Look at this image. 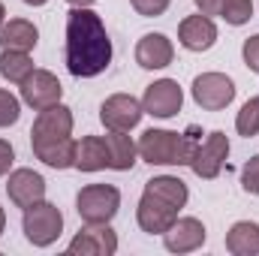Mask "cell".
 I'll return each instance as SVG.
<instances>
[{
    "label": "cell",
    "mask_w": 259,
    "mask_h": 256,
    "mask_svg": "<svg viewBox=\"0 0 259 256\" xmlns=\"http://www.w3.org/2000/svg\"><path fill=\"white\" fill-rule=\"evenodd\" d=\"M112 39L103 18L91 6H72L66 12V69L75 78H97L112 64Z\"/></svg>",
    "instance_id": "1"
},
{
    "label": "cell",
    "mask_w": 259,
    "mask_h": 256,
    "mask_svg": "<svg viewBox=\"0 0 259 256\" xmlns=\"http://www.w3.org/2000/svg\"><path fill=\"white\" fill-rule=\"evenodd\" d=\"M202 133L196 124L184 130V133H175V130H145L139 136V157L148 163V166H190L196 148H199V139Z\"/></svg>",
    "instance_id": "2"
},
{
    "label": "cell",
    "mask_w": 259,
    "mask_h": 256,
    "mask_svg": "<svg viewBox=\"0 0 259 256\" xmlns=\"http://www.w3.org/2000/svg\"><path fill=\"white\" fill-rule=\"evenodd\" d=\"M21 229H24V238L33 247H52L64 232V214H61L58 205L39 199V202H33L30 208L21 211Z\"/></svg>",
    "instance_id": "3"
},
{
    "label": "cell",
    "mask_w": 259,
    "mask_h": 256,
    "mask_svg": "<svg viewBox=\"0 0 259 256\" xmlns=\"http://www.w3.org/2000/svg\"><path fill=\"white\" fill-rule=\"evenodd\" d=\"M75 211L81 223H112L121 211V190L112 184H88L75 196Z\"/></svg>",
    "instance_id": "4"
},
{
    "label": "cell",
    "mask_w": 259,
    "mask_h": 256,
    "mask_svg": "<svg viewBox=\"0 0 259 256\" xmlns=\"http://www.w3.org/2000/svg\"><path fill=\"white\" fill-rule=\"evenodd\" d=\"M72 109L58 103V106H49L36 115L33 127H30V148L39 151V148H49V145H58L72 136Z\"/></svg>",
    "instance_id": "5"
},
{
    "label": "cell",
    "mask_w": 259,
    "mask_h": 256,
    "mask_svg": "<svg viewBox=\"0 0 259 256\" xmlns=\"http://www.w3.org/2000/svg\"><path fill=\"white\" fill-rule=\"evenodd\" d=\"M235 91L238 88H235V81L226 72H202L190 84L193 103L199 109H205V112H223L235 100Z\"/></svg>",
    "instance_id": "6"
},
{
    "label": "cell",
    "mask_w": 259,
    "mask_h": 256,
    "mask_svg": "<svg viewBox=\"0 0 259 256\" xmlns=\"http://www.w3.org/2000/svg\"><path fill=\"white\" fill-rule=\"evenodd\" d=\"M184 106V91L175 78H157L154 84L145 88V97H142V109L145 115L151 118H160V121H169L181 112Z\"/></svg>",
    "instance_id": "7"
},
{
    "label": "cell",
    "mask_w": 259,
    "mask_h": 256,
    "mask_svg": "<svg viewBox=\"0 0 259 256\" xmlns=\"http://www.w3.org/2000/svg\"><path fill=\"white\" fill-rule=\"evenodd\" d=\"M226 157H229V136H226L223 130H214V133H208V136L199 142L193 160H190V169H193V175H199V178L214 181V178L223 172Z\"/></svg>",
    "instance_id": "8"
},
{
    "label": "cell",
    "mask_w": 259,
    "mask_h": 256,
    "mask_svg": "<svg viewBox=\"0 0 259 256\" xmlns=\"http://www.w3.org/2000/svg\"><path fill=\"white\" fill-rule=\"evenodd\" d=\"M18 88H21V103L30 106L33 112H42L49 106H58L61 97H64V84L49 69H33Z\"/></svg>",
    "instance_id": "9"
},
{
    "label": "cell",
    "mask_w": 259,
    "mask_h": 256,
    "mask_svg": "<svg viewBox=\"0 0 259 256\" xmlns=\"http://www.w3.org/2000/svg\"><path fill=\"white\" fill-rule=\"evenodd\" d=\"M72 256H115L118 253V235L109 223H84L66 247Z\"/></svg>",
    "instance_id": "10"
},
{
    "label": "cell",
    "mask_w": 259,
    "mask_h": 256,
    "mask_svg": "<svg viewBox=\"0 0 259 256\" xmlns=\"http://www.w3.org/2000/svg\"><path fill=\"white\" fill-rule=\"evenodd\" d=\"M145 109H142V100H136L133 94H112L103 100L100 106V121L106 130H121V133H130V130L139 127Z\"/></svg>",
    "instance_id": "11"
},
{
    "label": "cell",
    "mask_w": 259,
    "mask_h": 256,
    "mask_svg": "<svg viewBox=\"0 0 259 256\" xmlns=\"http://www.w3.org/2000/svg\"><path fill=\"white\" fill-rule=\"evenodd\" d=\"M178 214H181L178 208H172L169 202H163V199H157L151 193H142V199L136 205V223L148 235H163L178 220Z\"/></svg>",
    "instance_id": "12"
},
{
    "label": "cell",
    "mask_w": 259,
    "mask_h": 256,
    "mask_svg": "<svg viewBox=\"0 0 259 256\" xmlns=\"http://www.w3.org/2000/svg\"><path fill=\"white\" fill-rule=\"evenodd\" d=\"M208 229L199 217H178L166 232H163V244L169 253H193L205 244Z\"/></svg>",
    "instance_id": "13"
},
{
    "label": "cell",
    "mask_w": 259,
    "mask_h": 256,
    "mask_svg": "<svg viewBox=\"0 0 259 256\" xmlns=\"http://www.w3.org/2000/svg\"><path fill=\"white\" fill-rule=\"evenodd\" d=\"M6 193L15 208H30L33 202L46 199V178L33 169H12L6 178Z\"/></svg>",
    "instance_id": "14"
},
{
    "label": "cell",
    "mask_w": 259,
    "mask_h": 256,
    "mask_svg": "<svg viewBox=\"0 0 259 256\" xmlns=\"http://www.w3.org/2000/svg\"><path fill=\"white\" fill-rule=\"evenodd\" d=\"M178 42L187 49V52H208L214 49L217 42V24L211 15H187L181 24H178Z\"/></svg>",
    "instance_id": "15"
},
{
    "label": "cell",
    "mask_w": 259,
    "mask_h": 256,
    "mask_svg": "<svg viewBox=\"0 0 259 256\" xmlns=\"http://www.w3.org/2000/svg\"><path fill=\"white\" fill-rule=\"evenodd\" d=\"M175 61V46L166 33H145L136 42V64L142 69H166Z\"/></svg>",
    "instance_id": "16"
},
{
    "label": "cell",
    "mask_w": 259,
    "mask_h": 256,
    "mask_svg": "<svg viewBox=\"0 0 259 256\" xmlns=\"http://www.w3.org/2000/svg\"><path fill=\"white\" fill-rule=\"evenodd\" d=\"M78 172H103L109 169V145L103 136H84L75 142V163Z\"/></svg>",
    "instance_id": "17"
},
{
    "label": "cell",
    "mask_w": 259,
    "mask_h": 256,
    "mask_svg": "<svg viewBox=\"0 0 259 256\" xmlns=\"http://www.w3.org/2000/svg\"><path fill=\"white\" fill-rule=\"evenodd\" d=\"M39 42V30L33 21L27 18H9L0 27V49H12V52H33Z\"/></svg>",
    "instance_id": "18"
},
{
    "label": "cell",
    "mask_w": 259,
    "mask_h": 256,
    "mask_svg": "<svg viewBox=\"0 0 259 256\" xmlns=\"http://www.w3.org/2000/svg\"><path fill=\"white\" fill-rule=\"evenodd\" d=\"M106 145H109V169L115 172H130L139 160V145L133 142L130 133H121V130H109L106 136Z\"/></svg>",
    "instance_id": "19"
},
{
    "label": "cell",
    "mask_w": 259,
    "mask_h": 256,
    "mask_svg": "<svg viewBox=\"0 0 259 256\" xmlns=\"http://www.w3.org/2000/svg\"><path fill=\"white\" fill-rule=\"evenodd\" d=\"M226 250L232 256H259V223L238 220L226 232Z\"/></svg>",
    "instance_id": "20"
},
{
    "label": "cell",
    "mask_w": 259,
    "mask_h": 256,
    "mask_svg": "<svg viewBox=\"0 0 259 256\" xmlns=\"http://www.w3.org/2000/svg\"><path fill=\"white\" fill-rule=\"evenodd\" d=\"M145 193H151V196L169 202V205L178 208V211H181V208L187 205V199H190L187 184H184L178 175H157V178H151V181L145 184Z\"/></svg>",
    "instance_id": "21"
},
{
    "label": "cell",
    "mask_w": 259,
    "mask_h": 256,
    "mask_svg": "<svg viewBox=\"0 0 259 256\" xmlns=\"http://www.w3.org/2000/svg\"><path fill=\"white\" fill-rule=\"evenodd\" d=\"M33 72L30 52H12V49H0V75L12 84H21L27 75Z\"/></svg>",
    "instance_id": "22"
},
{
    "label": "cell",
    "mask_w": 259,
    "mask_h": 256,
    "mask_svg": "<svg viewBox=\"0 0 259 256\" xmlns=\"http://www.w3.org/2000/svg\"><path fill=\"white\" fill-rule=\"evenodd\" d=\"M33 157L42 160V163L52 166V169H72V163H75V139L69 136L64 142H58V145L39 148V151H33Z\"/></svg>",
    "instance_id": "23"
},
{
    "label": "cell",
    "mask_w": 259,
    "mask_h": 256,
    "mask_svg": "<svg viewBox=\"0 0 259 256\" xmlns=\"http://www.w3.org/2000/svg\"><path fill=\"white\" fill-rule=\"evenodd\" d=\"M235 130H238V136H244V139L259 136V97H250V100L241 106V112L235 115Z\"/></svg>",
    "instance_id": "24"
},
{
    "label": "cell",
    "mask_w": 259,
    "mask_h": 256,
    "mask_svg": "<svg viewBox=\"0 0 259 256\" xmlns=\"http://www.w3.org/2000/svg\"><path fill=\"white\" fill-rule=\"evenodd\" d=\"M220 18L232 27H241L253 18V0H226L220 9Z\"/></svg>",
    "instance_id": "25"
},
{
    "label": "cell",
    "mask_w": 259,
    "mask_h": 256,
    "mask_svg": "<svg viewBox=\"0 0 259 256\" xmlns=\"http://www.w3.org/2000/svg\"><path fill=\"white\" fill-rule=\"evenodd\" d=\"M18 118H21V100L0 88V130L18 124Z\"/></svg>",
    "instance_id": "26"
},
{
    "label": "cell",
    "mask_w": 259,
    "mask_h": 256,
    "mask_svg": "<svg viewBox=\"0 0 259 256\" xmlns=\"http://www.w3.org/2000/svg\"><path fill=\"white\" fill-rule=\"evenodd\" d=\"M241 187L250 196H259V154H253L244 163V169H241Z\"/></svg>",
    "instance_id": "27"
},
{
    "label": "cell",
    "mask_w": 259,
    "mask_h": 256,
    "mask_svg": "<svg viewBox=\"0 0 259 256\" xmlns=\"http://www.w3.org/2000/svg\"><path fill=\"white\" fill-rule=\"evenodd\" d=\"M169 3H172V0H130V6H133L142 18H157V15H163V12L169 9Z\"/></svg>",
    "instance_id": "28"
},
{
    "label": "cell",
    "mask_w": 259,
    "mask_h": 256,
    "mask_svg": "<svg viewBox=\"0 0 259 256\" xmlns=\"http://www.w3.org/2000/svg\"><path fill=\"white\" fill-rule=\"evenodd\" d=\"M241 58H244V66H247L250 72H259V33H253V36L244 39Z\"/></svg>",
    "instance_id": "29"
},
{
    "label": "cell",
    "mask_w": 259,
    "mask_h": 256,
    "mask_svg": "<svg viewBox=\"0 0 259 256\" xmlns=\"http://www.w3.org/2000/svg\"><path fill=\"white\" fill-rule=\"evenodd\" d=\"M12 163H15V148H12L6 139H0V178H3V175H9Z\"/></svg>",
    "instance_id": "30"
},
{
    "label": "cell",
    "mask_w": 259,
    "mask_h": 256,
    "mask_svg": "<svg viewBox=\"0 0 259 256\" xmlns=\"http://www.w3.org/2000/svg\"><path fill=\"white\" fill-rule=\"evenodd\" d=\"M223 3L226 0H196V9L202 12V15H220V9H223Z\"/></svg>",
    "instance_id": "31"
},
{
    "label": "cell",
    "mask_w": 259,
    "mask_h": 256,
    "mask_svg": "<svg viewBox=\"0 0 259 256\" xmlns=\"http://www.w3.org/2000/svg\"><path fill=\"white\" fill-rule=\"evenodd\" d=\"M66 3H69V6H94L97 0H66Z\"/></svg>",
    "instance_id": "32"
},
{
    "label": "cell",
    "mask_w": 259,
    "mask_h": 256,
    "mask_svg": "<svg viewBox=\"0 0 259 256\" xmlns=\"http://www.w3.org/2000/svg\"><path fill=\"white\" fill-rule=\"evenodd\" d=\"M3 229H6V211L0 208V235H3Z\"/></svg>",
    "instance_id": "33"
},
{
    "label": "cell",
    "mask_w": 259,
    "mask_h": 256,
    "mask_svg": "<svg viewBox=\"0 0 259 256\" xmlns=\"http://www.w3.org/2000/svg\"><path fill=\"white\" fill-rule=\"evenodd\" d=\"M6 24V6H3V0H0V27Z\"/></svg>",
    "instance_id": "34"
},
{
    "label": "cell",
    "mask_w": 259,
    "mask_h": 256,
    "mask_svg": "<svg viewBox=\"0 0 259 256\" xmlns=\"http://www.w3.org/2000/svg\"><path fill=\"white\" fill-rule=\"evenodd\" d=\"M24 3H27V6H46L49 0H24Z\"/></svg>",
    "instance_id": "35"
}]
</instances>
